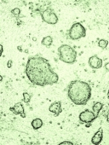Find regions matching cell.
Returning <instances> with one entry per match:
<instances>
[{
  "instance_id": "cell-1",
  "label": "cell",
  "mask_w": 109,
  "mask_h": 145,
  "mask_svg": "<svg viewBox=\"0 0 109 145\" xmlns=\"http://www.w3.org/2000/svg\"><path fill=\"white\" fill-rule=\"evenodd\" d=\"M25 73L29 81L36 86H52L58 81V76L54 71L48 60L40 54L29 57Z\"/></svg>"
},
{
  "instance_id": "cell-2",
  "label": "cell",
  "mask_w": 109,
  "mask_h": 145,
  "mask_svg": "<svg viewBox=\"0 0 109 145\" xmlns=\"http://www.w3.org/2000/svg\"><path fill=\"white\" fill-rule=\"evenodd\" d=\"M92 88L89 84L80 80L72 81L68 87V96L77 105H86L91 98Z\"/></svg>"
},
{
  "instance_id": "cell-3",
  "label": "cell",
  "mask_w": 109,
  "mask_h": 145,
  "mask_svg": "<svg viewBox=\"0 0 109 145\" xmlns=\"http://www.w3.org/2000/svg\"><path fill=\"white\" fill-rule=\"evenodd\" d=\"M59 59L62 62L72 65L77 60V52L71 46L63 44L58 48Z\"/></svg>"
},
{
  "instance_id": "cell-4",
  "label": "cell",
  "mask_w": 109,
  "mask_h": 145,
  "mask_svg": "<svg viewBox=\"0 0 109 145\" xmlns=\"http://www.w3.org/2000/svg\"><path fill=\"white\" fill-rule=\"evenodd\" d=\"M69 37L72 40H78L86 36V29L81 23H75L71 27L69 33Z\"/></svg>"
},
{
  "instance_id": "cell-5",
  "label": "cell",
  "mask_w": 109,
  "mask_h": 145,
  "mask_svg": "<svg viewBox=\"0 0 109 145\" xmlns=\"http://www.w3.org/2000/svg\"><path fill=\"white\" fill-rule=\"evenodd\" d=\"M42 20L50 25H55L58 21V18L54 11L50 7H47L41 12Z\"/></svg>"
},
{
  "instance_id": "cell-6",
  "label": "cell",
  "mask_w": 109,
  "mask_h": 145,
  "mask_svg": "<svg viewBox=\"0 0 109 145\" xmlns=\"http://www.w3.org/2000/svg\"><path fill=\"white\" fill-rule=\"evenodd\" d=\"M98 118L94 113L89 110H85L81 112L79 114V118L80 121L83 123H86V127H90L92 125V123L93 121Z\"/></svg>"
},
{
  "instance_id": "cell-7",
  "label": "cell",
  "mask_w": 109,
  "mask_h": 145,
  "mask_svg": "<svg viewBox=\"0 0 109 145\" xmlns=\"http://www.w3.org/2000/svg\"><path fill=\"white\" fill-rule=\"evenodd\" d=\"M89 66L93 69H99L102 67L103 62L102 60L97 55H94L89 57L88 60Z\"/></svg>"
},
{
  "instance_id": "cell-8",
  "label": "cell",
  "mask_w": 109,
  "mask_h": 145,
  "mask_svg": "<svg viewBox=\"0 0 109 145\" xmlns=\"http://www.w3.org/2000/svg\"><path fill=\"white\" fill-rule=\"evenodd\" d=\"M9 110L15 115H20L21 117L22 118L26 117L25 110H24V107L21 102L17 103L13 107H10Z\"/></svg>"
},
{
  "instance_id": "cell-9",
  "label": "cell",
  "mask_w": 109,
  "mask_h": 145,
  "mask_svg": "<svg viewBox=\"0 0 109 145\" xmlns=\"http://www.w3.org/2000/svg\"><path fill=\"white\" fill-rule=\"evenodd\" d=\"M49 111L53 113L55 117H58L59 114L63 111L61 108V102H55L51 104L49 107Z\"/></svg>"
},
{
  "instance_id": "cell-10",
  "label": "cell",
  "mask_w": 109,
  "mask_h": 145,
  "mask_svg": "<svg viewBox=\"0 0 109 145\" xmlns=\"http://www.w3.org/2000/svg\"><path fill=\"white\" fill-rule=\"evenodd\" d=\"M103 138V128L100 127L91 139V142L94 145H99L102 141Z\"/></svg>"
},
{
  "instance_id": "cell-11",
  "label": "cell",
  "mask_w": 109,
  "mask_h": 145,
  "mask_svg": "<svg viewBox=\"0 0 109 145\" xmlns=\"http://www.w3.org/2000/svg\"><path fill=\"white\" fill-rule=\"evenodd\" d=\"M103 104L99 102H96L93 105V106H92L93 112L98 117H99V114L100 112L103 109Z\"/></svg>"
},
{
  "instance_id": "cell-12",
  "label": "cell",
  "mask_w": 109,
  "mask_h": 145,
  "mask_svg": "<svg viewBox=\"0 0 109 145\" xmlns=\"http://www.w3.org/2000/svg\"><path fill=\"white\" fill-rule=\"evenodd\" d=\"M32 127H33V129L38 130L43 125V121L39 118L34 119L32 123H31Z\"/></svg>"
},
{
  "instance_id": "cell-13",
  "label": "cell",
  "mask_w": 109,
  "mask_h": 145,
  "mask_svg": "<svg viewBox=\"0 0 109 145\" xmlns=\"http://www.w3.org/2000/svg\"><path fill=\"white\" fill-rule=\"evenodd\" d=\"M53 44V39L50 36H47L43 39L42 41V44L49 48Z\"/></svg>"
},
{
  "instance_id": "cell-14",
  "label": "cell",
  "mask_w": 109,
  "mask_h": 145,
  "mask_svg": "<svg viewBox=\"0 0 109 145\" xmlns=\"http://www.w3.org/2000/svg\"><path fill=\"white\" fill-rule=\"evenodd\" d=\"M23 102L27 103L30 101L31 98L33 96V94L28 93L27 92H24L23 93Z\"/></svg>"
},
{
  "instance_id": "cell-15",
  "label": "cell",
  "mask_w": 109,
  "mask_h": 145,
  "mask_svg": "<svg viewBox=\"0 0 109 145\" xmlns=\"http://www.w3.org/2000/svg\"><path fill=\"white\" fill-rule=\"evenodd\" d=\"M108 44V42L107 40L102 39V40H100L98 42V46L100 48H102V49H105V48H106V47L107 46Z\"/></svg>"
},
{
  "instance_id": "cell-16",
  "label": "cell",
  "mask_w": 109,
  "mask_h": 145,
  "mask_svg": "<svg viewBox=\"0 0 109 145\" xmlns=\"http://www.w3.org/2000/svg\"><path fill=\"white\" fill-rule=\"evenodd\" d=\"M11 13L12 14H13L15 16H18L20 13V10L18 8H15L11 10Z\"/></svg>"
},
{
  "instance_id": "cell-17",
  "label": "cell",
  "mask_w": 109,
  "mask_h": 145,
  "mask_svg": "<svg viewBox=\"0 0 109 145\" xmlns=\"http://www.w3.org/2000/svg\"><path fill=\"white\" fill-rule=\"evenodd\" d=\"M12 65H13V60H8V62L7 63V67L8 68H11L12 67Z\"/></svg>"
},
{
  "instance_id": "cell-18",
  "label": "cell",
  "mask_w": 109,
  "mask_h": 145,
  "mask_svg": "<svg viewBox=\"0 0 109 145\" xmlns=\"http://www.w3.org/2000/svg\"><path fill=\"white\" fill-rule=\"evenodd\" d=\"M74 144V143L72 142H69V141H65V142H63L61 143H59V144Z\"/></svg>"
},
{
  "instance_id": "cell-19",
  "label": "cell",
  "mask_w": 109,
  "mask_h": 145,
  "mask_svg": "<svg viewBox=\"0 0 109 145\" xmlns=\"http://www.w3.org/2000/svg\"><path fill=\"white\" fill-rule=\"evenodd\" d=\"M17 48H18V50H19V51H20V52H22V48L21 46H18L17 47Z\"/></svg>"
},
{
  "instance_id": "cell-20",
  "label": "cell",
  "mask_w": 109,
  "mask_h": 145,
  "mask_svg": "<svg viewBox=\"0 0 109 145\" xmlns=\"http://www.w3.org/2000/svg\"><path fill=\"white\" fill-rule=\"evenodd\" d=\"M107 67V70L108 71V63H107L106 65H105V67Z\"/></svg>"
},
{
  "instance_id": "cell-21",
  "label": "cell",
  "mask_w": 109,
  "mask_h": 145,
  "mask_svg": "<svg viewBox=\"0 0 109 145\" xmlns=\"http://www.w3.org/2000/svg\"><path fill=\"white\" fill-rule=\"evenodd\" d=\"M33 40L34 41H36V40H37V39H36L35 37H33Z\"/></svg>"
}]
</instances>
